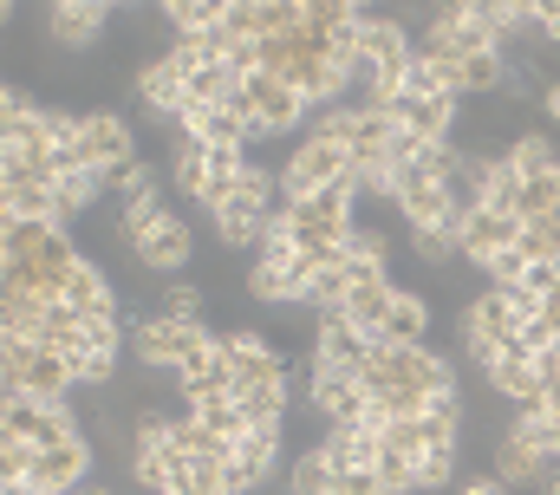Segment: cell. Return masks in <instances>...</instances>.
Listing matches in <instances>:
<instances>
[{
  "instance_id": "cell-1",
  "label": "cell",
  "mask_w": 560,
  "mask_h": 495,
  "mask_svg": "<svg viewBox=\"0 0 560 495\" xmlns=\"http://www.w3.org/2000/svg\"><path fill=\"white\" fill-rule=\"evenodd\" d=\"M7 293H33V300H66L72 267L85 261L59 222H7Z\"/></svg>"
},
{
  "instance_id": "cell-2",
  "label": "cell",
  "mask_w": 560,
  "mask_h": 495,
  "mask_svg": "<svg viewBox=\"0 0 560 495\" xmlns=\"http://www.w3.org/2000/svg\"><path fill=\"white\" fill-rule=\"evenodd\" d=\"M365 391L378 398V391H418V398H450L456 391V371L443 353H430V346H372V359H365Z\"/></svg>"
},
{
  "instance_id": "cell-3",
  "label": "cell",
  "mask_w": 560,
  "mask_h": 495,
  "mask_svg": "<svg viewBox=\"0 0 560 495\" xmlns=\"http://www.w3.org/2000/svg\"><path fill=\"white\" fill-rule=\"evenodd\" d=\"M0 378H7V398H46L59 404L79 378H72V359L39 346V339H7V359H0Z\"/></svg>"
},
{
  "instance_id": "cell-4",
  "label": "cell",
  "mask_w": 560,
  "mask_h": 495,
  "mask_svg": "<svg viewBox=\"0 0 560 495\" xmlns=\"http://www.w3.org/2000/svg\"><path fill=\"white\" fill-rule=\"evenodd\" d=\"M229 359V398H255V391H287V353H275L261 333H229L222 339Z\"/></svg>"
},
{
  "instance_id": "cell-5",
  "label": "cell",
  "mask_w": 560,
  "mask_h": 495,
  "mask_svg": "<svg viewBox=\"0 0 560 495\" xmlns=\"http://www.w3.org/2000/svg\"><path fill=\"white\" fill-rule=\"evenodd\" d=\"M332 183H352L359 189V170H352V150L346 143H332V137H306L300 150H293V163H287V203H300V196H313V189H332Z\"/></svg>"
},
{
  "instance_id": "cell-6",
  "label": "cell",
  "mask_w": 560,
  "mask_h": 495,
  "mask_svg": "<svg viewBox=\"0 0 560 495\" xmlns=\"http://www.w3.org/2000/svg\"><path fill=\"white\" fill-rule=\"evenodd\" d=\"M79 424L66 404H46V398H7V417H0V444H26V450H52V444H72Z\"/></svg>"
},
{
  "instance_id": "cell-7",
  "label": "cell",
  "mask_w": 560,
  "mask_h": 495,
  "mask_svg": "<svg viewBox=\"0 0 560 495\" xmlns=\"http://www.w3.org/2000/svg\"><path fill=\"white\" fill-rule=\"evenodd\" d=\"M235 105L255 118V137H280V130H293V124L306 118L313 105L287 85V79H275V72H255V79H242L235 85Z\"/></svg>"
},
{
  "instance_id": "cell-8",
  "label": "cell",
  "mask_w": 560,
  "mask_h": 495,
  "mask_svg": "<svg viewBox=\"0 0 560 495\" xmlns=\"http://www.w3.org/2000/svg\"><path fill=\"white\" fill-rule=\"evenodd\" d=\"M287 222L300 242H352V183H332V189H313L300 203H287Z\"/></svg>"
},
{
  "instance_id": "cell-9",
  "label": "cell",
  "mask_w": 560,
  "mask_h": 495,
  "mask_svg": "<svg viewBox=\"0 0 560 495\" xmlns=\"http://www.w3.org/2000/svg\"><path fill=\"white\" fill-rule=\"evenodd\" d=\"M313 411H319L332 430H359V424L372 417V391H365V378H352V371H313Z\"/></svg>"
},
{
  "instance_id": "cell-10",
  "label": "cell",
  "mask_w": 560,
  "mask_h": 495,
  "mask_svg": "<svg viewBox=\"0 0 560 495\" xmlns=\"http://www.w3.org/2000/svg\"><path fill=\"white\" fill-rule=\"evenodd\" d=\"M372 333H359L346 313H319V339H313V371H365V359H372Z\"/></svg>"
},
{
  "instance_id": "cell-11",
  "label": "cell",
  "mask_w": 560,
  "mask_h": 495,
  "mask_svg": "<svg viewBox=\"0 0 560 495\" xmlns=\"http://www.w3.org/2000/svg\"><path fill=\"white\" fill-rule=\"evenodd\" d=\"M522 235H528V222H522V216H495V209H476V216L456 222V248H463V261H476V267H489L502 248H522Z\"/></svg>"
},
{
  "instance_id": "cell-12",
  "label": "cell",
  "mask_w": 560,
  "mask_h": 495,
  "mask_svg": "<svg viewBox=\"0 0 560 495\" xmlns=\"http://www.w3.org/2000/svg\"><path fill=\"white\" fill-rule=\"evenodd\" d=\"M392 203L405 209L411 229H456L450 183H430V176H418V170H398V196H392Z\"/></svg>"
},
{
  "instance_id": "cell-13",
  "label": "cell",
  "mask_w": 560,
  "mask_h": 495,
  "mask_svg": "<svg viewBox=\"0 0 560 495\" xmlns=\"http://www.w3.org/2000/svg\"><path fill=\"white\" fill-rule=\"evenodd\" d=\"M489 391L509 398V404H522V411H541V404H548V378H541V366H535L528 346H509V353L489 366Z\"/></svg>"
},
{
  "instance_id": "cell-14",
  "label": "cell",
  "mask_w": 560,
  "mask_h": 495,
  "mask_svg": "<svg viewBox=\"0 0 560 495\" xmlns=\"http://www.w3.org/2000/svg\"><path fill=\"white\" fill-rule=\"evenodd\" d=\"M85 470H92V444H85V437L52 444V450L33 457V490L39 495H72L79 483H85Z\"/></svg>"
},
{
  "instance_id": "cell-15",
  "label": "cell",
  "mask_w": 560,
  "mask_h": 495,
  "mask_svg": "<svg viewBox=\"0 0 560 495\" xmlns=\"http://www.w3.org/2000/svg\"><path fill=\"white\" fill-rule=\"evenodd\" d=\"M346 261H352V254H346ZM352 274H359V287H352V300H346L339 313H346L359 333L378 339L385 320H392V307H398V287H392V274H372V267H352Z\"/></svg>"
},
{
  "instance_id": "cell-16",
  "label": "cell",
  "mask_w": 560,
  "mask_h": 495,
  "mask_svg": "<svg viewBox=\"0 0 560 495\" xmlns=\"http://www.w3.org/2000/svg\"><path fill=\"white\" fill-rule=\"evenodd\" d=\"M196 333H202V326H183V320H163V313L138 320V366L143 371H176V359L189 353Z\"/></svg>"
},
{
  "instance_id": "cell-17",
  "label": "cell",
  "mask_w": 560,
  "mask_h": 495,
  "mask_svg": "<svg viewBox=\"0 0 560 495\" xmlns=\"http://www.w3.org/2000/svg\"><path fill=\"white\" fill-rule=\"evenodd\" d=\"M275 450H280V430H248V437L229 450V495L261 490L268 470H275Z\"/></svg>"
},
{
  "instance_id": "cell-18",
  "label": "cell",
  "mask_w": 560,
  "mask_h": 495,
  "mask_svg": "<svg viewBox=\"0 0 560 495\" xmlns=\"http://www.w3.org/2000/svg\"><path fill=\"white\" fill-rule=\"evenodd\" d=\"M392 118H398V130H411L418 143H450L456 137V99H398Z\"/></svg>"
},
{
  "instance_id": "cell-19",
  "label": "cell",
  "mask_w": 560,
  "mask_h": 495,
  "mask_svg": "<svg viewBox=\"0 0 560 495\" xmlns=\"http://www.w3.org/2000/svg\"><path fill=\"white\" fill-rule=\"evenodd\" d=\"M489 470L509 483V490H541L548 483V470H555V457H541L535 444H522V437H502L495 444V457H489Z\"/></svg>"
},
{
  "instance_id": "cell-20",
  "label": "cell",
  "mask_w": 560,
  "mask_h": 495,
  "mask_svg": "<svg viewBox=\"0 0 560 495\" xmlns=\"http://www.w3.org/2000/svg\"><path fill=\"white\" fill-rule=\"evenodd\" d=\"M0 203H7V222H66L52 183H20V176H7V183H0Z\"/></svg>"
},
{
  "instance_id": "cell-21",
  "label": "cell",
  "mask_w": 560,
  "mask_h": 495,
  "mask_svg": "<svg viewBox=\"0 0 560 495\" xmlns=\"http://www.w3.org/2000/svg\"><path fill=\"white\" fill-rule=\"evenodd\" d=\"M66 307H72L79 320H118V293H112V280H105L92 261L72 267V280H66Z\"/></svg>"
},
{
  "instance_id": "cell-22",
  "label": "cell",
  "mask_w": 560,
  "mask_h": 495,
  "mask_svg": "<svg viewBox=\"0 0 560 495\" xmlns=\"http://www.w3.org/2000/svg\"><path fill=\"white\" fill-rule=\"evenodd\" d=\"M105 20H112V7H98V0H59L52 20H46V33H52L59 46H85V39L105 33Z\"/></svg>"
},
{
  "instance_id": "cell-23",
  "label": "cell",
  "mask_w": 560,
  "mask_h": 495,
  "mask_svg": "<svg viewBox=\"0 0 560 495\" xmlns=\"http://www.w3.org/2000/svg\"><path fill=\"white\" fill-rule=\"evenodd\" d=\"M248 293H255V300H306V293H313V274H306L300 261H261V267L248 274Z\"/></svg>"
},
{
  "instance_id": "cell-24",
  "label": "cell",
  "mask_w": 560,
  "mask_h": 495,
  "mask_svg": "<svg viewBox=\"0 0 560 495\" xmlns=\"http://www.w3.org/2000/svg\"><path fill=\"white\" fill-rule=\"evenodd\" d=\"M423 326H430V300L398 287V307H392V320H385L378 339H385V346H423Z\"/></svg>"
},
{
  "instance_id": "cell-25",
  "label": "cell",
  "mask_w": 560,
  "mask_h": 495,
  "mask_svg": "<svg viewBox=\"0 0 560 495\" xmlns=\"http://www.w3.org/2000/svg\"><path fill=\"white\" fill-rule=\"evenodd\" d=\"M189 254H196V242H189V229H183V222L156 229V235H150V242L138 248V261L150 267V274H176V267H183Z\"/></svg>"
},
{
  "instance_id": "cell-26",
  "label": "cell",
  "mask_w": 560,
  "mask_h": 495,
  "mask_svg": "<svg viewBox=\"0 0 560 495\" xmlns=\"http://www.w3.org/2000/svg\"><path fill=\"white\" fill-rule=\"evenodd\" d=\"M319 450H326L332 470H365V463H378V437H372L365 424H359V430H332Z\"/></svg>"
},
{
  "instance_id": "cell-27",
  "label": "cell",
  "mask_w": 560,
  "mask_h": 495,
  "mask_svg": "<svg viewBox=\"0 0 560 495\" xmlns=\"http://www.w3.org/2000/svg\"><path fill=\"white\" fill-rule=\"evenodd\" d=\"M509 163L522 170V176H541V170H560V143L548 130H522L515 143H509Z\"/></svg>"
},
{
  "instance_id": "cell-28",
  "label": "cell",
  "mask_w": 560,
  "mask_h": 495,
  "mask_svg": "<svg viewBox=\"0 0 560 495\" xmlns=\"http://www.w3.org/2000/svg\"><path fill=\"white\" fill-rule=\"evenodd\" d=\"M502 85H509L502 53H476V59H463V99H495Z\"/></svg>"
},
{
  "instance_id": "cell-29",
  "label": "cell",
  "mask_w": 560,
  "mask_h": 495,
  "mask_svg": "<svg viewBox=\"0 0 560 495\" xmlns=\"http://www.w3.org/2000/svg\"><path fill=\"white\" fill-rule=\"evenodd\" d=\"M332 463H326V450H306L293 470H287V495H332Z\"/></svg>"
},
{
  "instance_id": "cell-30",
  "label": "cell",
  "mask_w": 560,
  "mask_h": 495,
  "mask_svg": "<svg viewBox=\"0 0 560 495\" xmlns=\"http://www.w3.org/2000/svg\"><path fill=\"white\" fill-rule=\"evenodd\" d=\"M378 483H385V495H411L418 490V457L411 450H392V444H378Z\"/></svg>"
},
{
  "instance_id": "cell-31",
  "label": "cell",
  "mask_w": 560,
  "mask_h": 495,
  "mask_svg": "<svg viewBox=\"0 0 560 495\" xmlns=\"http://www.w3.org/2000/svg\"><path fill=\"white\" fill-rule=\"evenodd\" d=\"M156 313H163V320H183V326H202V287L170 280V287L156 293Z\"/></svg>"
},
{
  "instance_id": "cell-32",
  "label": "cell",
  "mask_w": 560,
  "mask_h": 495,
  "mask_svg": "<svg viewBox=\"0 0 560 495\" xmlns=\"http://www.w3.org/2000/svg\"><path fill=\"white\" fill-rule=\"evenodd\" d=\"M346 254H352V267H372V274H385V267H392V242H385L378 229H352Z\"/></svg>"
},
{
  "instance_id": "cell-33",
  "label": "cell",
  "mask_w": 560,
  "mask_h": 495,
  "mask_svg": "<svg viewBox=\"0 0 560 495\" xmlns=\"http://www.w3.org/2000/svg\"><path fill=\"white\" fill-rule=\"evenodd\" d=\"M411 248H418L423 267H443L450 254H463V248H456V229H418V235H411Z\"/></svg>"
},
{
  "instance_id": "cell-34",
  "label": "cell",
  "mask_w": 560,
  "mask_h": 495,
  "mask_svg": "<svg viewBox=\"0 0 560 495\" xmlns=\"http://www.w3.org/2000/svg\"><path fill=\"white\" fill-rule=\"evenodd\" d=\"M242 411H248L255 430H280V417H287V391H255V398H242Z\"/></svg>"
},
{
  "instance_id": "cell-35",
  "label": "cell",
  "mask_w": 560,
  "mask_h": 495,
  "mask_svg": "<svg viewBox=\"0 0 560 495\" xmlns=\"http://www.w3.org/2000/svg\"><path fill=\"white\" fill-rule=\"evenodd\" d=\"M456 476V450H430V457H418V490H443Z\"/></svg>"
},
{
  "instance_id": "cell-36",
  "label": "cell",
  "mask_w": 560,
  "mask_h": 495,
  "mask_svg": "<svg viewBox=\"0 0 560 495\" xmlns=\"http://www.w3.org/2000/svg\"><path fill=\"white\" fill-rule=\"evenodd\" d=\"M332 495H385V483H378V470L365 463V470H339V476H332Z\"/></svg>"
},
{
  "instance_id": "cell-37",
  "label": "cell",
  "mask_w": 560,
  "mask_h": 495,
  "mask_svg": "<svg viewBox=\"0 0 560 495\" xmlns=\"http://www.w3.org/2000/svg\"><path fill=\"white\" fill-rule=\"evenodd\" d=\"M118 320H85V353H105V359H118Z\"/></svg>"
},
{
  "instance_id": "cell-38",
  "label": "cell",
  "mask_w": 560,
  "mask_h": 495,
  "mask_svg": "<svg viewBox=\"0 0 560 495\" xmlns=\"http://www.w3.org/2000/svg\"><path fill=\"white\" fill-rule=\"evenodd\" d=\"M215 235H222V248H255L268 229H255V222H229V216H222V222H215Z\"/></svg>"
},
{
  "instance_id": "cell-39",
  "label": "cell",
  "mask_w": 560,
  "mask_h": 495,
  "mask_svg": "<svg viewBox=\"0 0 560 495\" xmlns=\"http://www.w3.org/2000/svg\"><path fill=\"white\" fill-rule=\"evenodd\" d=\"M72 378H79V384H105V378H112V359H105V353H79V359H72Z\"/></svg>"
},
{
  "instance_id": "cell-40",
  "label": "cell",
  "mask_w": 560,
  "mask_h": 495,
  "mask_svg": "<svg viewBox=\"0 0 560 495\" xmlns=\"http://www.w3.org/2000/svg\"><path fill=\"white\" fill-rule=\"evenodd\" d=\"M463 495H509V483H502L495 470H482V476H469V483H463Z\"/></svg>"
},
{
  "instance_id": "cell-41",
  "label": "cell",
  "mask_w": 560,
  "mask_h": 495,
  "mask_svg": "<svg viewBox=\"0 0 560 495\" xmlns=\"http://www.w3.org/2000/svg\"><path fill=\"white\" fill-rule=\"evenodd\" d=\"M535 26H541V39H560V0L541 7V20H535Z\"/></svg>"
},
{
  "instance_id": "cell-42",
  "label": "cell",
  "mask_w": 560,
  "mask_h": 495,
  "mask_svg": "<svg viewBox=\"0 0 560 495\" xmlns=\"http://www.w3.org/2000/svg\"><path fill=\"white\" fill-rule=\"evenodd\" d=\"M541 112L560 124V79H555V85H541Z\"/></svg>"
},
{
  "instance_id": "cell-43",
  "label": "cell",
  "mask_w": 560,
  "mask_h": 495,
  "mask_svg": "<svg viewBox=\"0 0 560 495\" xmlns=\"http://www.w3.org/2000/svg\"><path fill=\"white\" fill-rule=\"evenodd\" d=\"M541 495H560V457H555V470H548V483H541Z\"/></svg>"
},
{
  "instance_id": "cell-44",
  "label": "cell",
  "mask_w": 560,
  "mask_h": 495,
  "mask_svg": "<svg viewBox=\"0 0 560 495\" xmlns=\"http://www.w3.org/2000/svg\"><path fill=\"white\" fill-rule=\"evenodd\" d=\"M548 417H560V384H548V404H541Z\"/></svg>"
}]
</instances>
